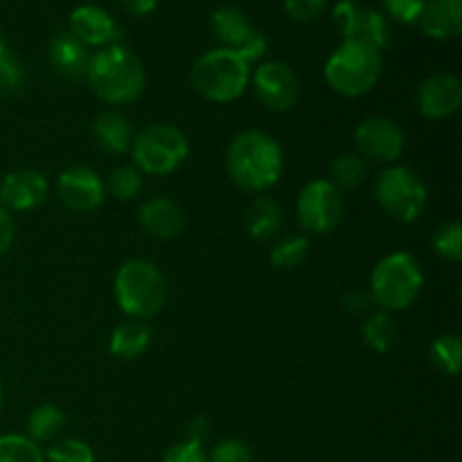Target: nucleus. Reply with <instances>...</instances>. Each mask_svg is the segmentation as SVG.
<instances>
[{
    "mask_svg": "<svg viewBox=\"0 0 462 462\" xmlns=\"http://www.w3.org/2000/svg\"><path fill=\"white\" fill-rule=\"evenodd\" d=\"M226 167L233 183L242 192L264 194L282 176V149L275 143V138H271L264 131H242L230 143Z\"/></svg>",
    "mask_w": 462,
    "mask_h": 462,
    "instance_id": "f257e3e1",
    "label": "nucleus"
},
{
    "mask_svg": "<svg viewBox=\"0 0 462 462\" xmlns=\"http://www.w3.org/2000/svg\"><path fill=\"white\" fill-rule=\"evenodd\" d=\"M86 79L93 93L111 106L131 104L144 90V68L129 48L113 43L90 57Z\"/></svg>",
    "mask_w": 462,
    "mask_h": 462,
    "instance_id": "f03ea898",
    "label": "nucleus"
},
{
    "mask_svg": "<svg viewBox=\"0 0 462 462\" xmlns=\"http://www.w3.org/2000/svg\"><path fill=\"white\" fill-rule=\"evenodd\" d=\"M116 302L131 320H149L165 307L167 278L153 262L129 260L113 280Z\"/></svg>",
    "mask_w": 462,
    "mask_h": 462,
    "instance_id": "7ed1b4c3",
    "label": "nucleus"
},
{
    "mask_svg": "<svg viewBox=\"0 0 462 462\" xmlns=\"http://www.w3.org/2000/svg\"><path fill=\"white\" fill-rule=\"evenodd\" d=\"M382 52L364 41H343L325 63L329 88L343 97H361L382 79Z\"/></svg>",
    "mask_w": 462,
    "mask_h": 462,
    "instance_id": "20e7f679",
    "label": "nucleus"
},
{
    "mask_svg": "<svg viewBox=\"0 0 462 462\" xmlns=\"http://www.w3.org/2000/svg\"><path fill=\"white\" fill-rule=\"evenodd\" d=\"M189 79L197 93L210 102H235L251 81V63L233 50L217 48L192 63Z\"/></svg>",
    "mask_w": 462,
    "mask_h": 462,
    "instance_id": "39448f33",
    "label": "nucleus"
},
{
    "mask_svg": "<svg viewBox=\"0 0 462 462\" xmlns=\"http://www.w3.org/2000/svg\"><path fill=\"white\" fill-rule=\"evenodd\" d=\"M424 287V273L409 253L382 257L370 275V300L382 311H402L413 305Z\"/></svg>",
    "mask_w": 462,
    "mask_h": 462,
    "instance_id": "423d86ee",
    "label": "nucleus"
},
{
    "mask_svg": "<svg viewBox=\"0 0 462 462\" xmlns=\"http://www.w3.org/2000/svg\"><path fill=\"white\" fill-rule=\"evenodd\" d=\"M131 153L140 174L144 171L152 176H167L183 165L189 153V144L179 126L158 122L135 135Z\"/></svg>",
    "mask_w": 462,
    "mask_h": 462,
    "instance_id": "0eeeda50",
    "label": "nucleus"
},
{
    "mask_svg": "<svg viewBox=\"0 0 462 462\" xmlns=\"http://www.w3.org/2000/svg\"><path fill=\"white\" fill-rule=\"evenodd\" d=\"M374 197L391 219L400 224H413L427 208V188L413 170L391 165L377 176Z\"/></svg>",
    "mask_w": 462,
    "mask_h": 462,
    "instance_id": "6e6552de",
    "label": "nucleus"
},
{
    "mask_svg": "<svg viewBox=\"0 0 462 462\" xmlns=\"http://www.w3.org/2000/svg\"><path fill=\"white\" fill-rule=\"evenodd\" d=\"M346 215L341 192L329 180L316 179L302 188L298 197V221L310 235H328L337 228Z\"/></svg>",
    "mask_w": 462,
    "mask_h": 462,
    "instance_id": "1a4fd4ad",
    "label": "nucleus"
},
{
    "mask_svg": "<svg viewBox=\"0 0 462 462\" xmlns=\"http://www.w3.org/2000/svg\"><path fill=\"white\" fill-rule=\"evenodd\" d=\"M212 32H215L221 48L233 50L248 63L264 57L266 50H269L266 36L248 21L242 9L233 7V5H224L212 14Z\"/></svg>",
    "mask_w": 462,
    "mask_h": 462,
    "instance_id": "9d476101",
    "label": "nucleus"
},
{
    "mask_svg": "<svg viewBox=\"0 0 462 462\" xmlns=\"http://www.w3.org/2000/svg\"><path fill=\"white\" fill-rule=\"evenodd\" d=\"M355 143L359 156L374 162L400 161L406 147V135L402 126L391 117H365L355 131Z\"/></svg>",
    "mask_w": 462,
    "mask_h": 462,
    "instance_id": "9b49d317",
    "label": "nucleus"
},
{
    "mask_svg": "<svg viewBox=\"0 0 462 462\" xmlns=\"http://www.w3.org/2000/svg\"><path fill=\"white\" fill-rule=\"evenodd\" d=\"M334 23L346 41H364L379 52L391 45V25L383 14L361 7L355 0H341L334 7Z\"/></svg>",
    "mask_w": 462,
    "mask_h": 462,
    "instance_id": "f8f14e48",
    "label": "nucleus"
},
{
    "mask_svg": "<svg viewBox=\"0 0 462 462\" xmlns=\"http://www.w3.org/2000/svg\"><path fill=\"white\" fill-rule=\"evenodd\" d=\"M253 88L257 99L269 111L287 113L300 99V81L298 75L282 61H264L253 75Z\"/></svg>",
    "mask_w": 462,
    "mask_h": 462,
    "instance_id": "ddd939ff",
    "label": "nucleus"
},
{
    "mask_svg": "<svg viewBox=\"0 0 462 462\" xmlns=\"http://www.w3.org/2000/svg\"><path fill=\"white\" fill-rule=\"evenodd\" d=\"M57 192L63 206L79 215H88L102 208L106 185L90 167H70L57 180Z\"/></svg>",
    "mask_w": 462,
    "mask_h": 462,
    "instance_id": "4468645a",
    "label": "nucleus"
},
{
    "mask_svg": "<svg viewBox=\"0 0 462 462\" xmlns=\"http://www.w3.org/2000/svg\"><path fill=\"white\" fill-rule=\"evenodd\" d=\"M462 106V81L451 72H436L420 84L418 108L429 120H445Z\"/></svg>",
    "mask_w": 462,
    "mask_h": 462,
    "instance_id": "2eb2a0df",
    "label": "nucleus"
},
{
    "mask_svg": "<svg viewBox=\"0 0 462 462\" xmlns=\"http://www.w3.org/2000/svg\"><path fill=\"white\" fill-rule=\"evenodd\" d=\"M48 179L36 170H14L0 183V206L7 212H27L48 199Z\"/></svg>",
    "mask_w": 462,
    "mask_h": 462,
    "instance_id": "dca6fc26",
    "label": "nucleus"
},
{
    "mask_svg": "<svg viewBox=\"0 0 462 462\" xmlns=\"http://www.w3.org/2000/svg\"><path fill=\"white\" fill-rule=\"evenodd\" d=\"M70 34L86 48H106L122 39V30L116 18L97 5H81L70 14Z\"/></svg>",
    "mask_w": 462,
    "mask_h": 462,
    "instance_id": "f3484780",
    "label": "nucleus"
},
{
    "mask_svg": "<svg viewBox=\"0 0 462 462\" xmlns=\"http://www.w3.org/2000/svg\"><path fill=\"white\" fill-rule=\"evenodd\" d=\"M140 226L156 239H174L183 233L185 215L176 201L167 197H153L138 210Z\"/></svg>",
    "mask_w": 462,
    "mask_h": 462,
    "instance_id": "a211bd4d",
    "label": "nucleus"
},
{
    "mask_svg": "<svg viewBox=\"0 0 462 462\" xmlns=\"http://www.w3.org/2000/svg\"><path fill=\"white\" fill-rule=\"evenodd\" d=\"M418 25L429 39H456L462 34V0H427Z\"/></svg>",
    "mask_w": 462,
    "mask_h": 462,
    "instance_id": "6ab92c4d",
    "label": "nucleus"
},
{
    "mask_svg": "<svg viewBox=\"0 0 462 462\" xmlns=\"http://www.w3.org/2000/svg\"><path fill=\"white\" fill-rule=\"evenodd\" d=\"M50 59L57 72L66 79H79L86 77V68H88L90 54L88 48L81 43L79 39L68 32V34H57L50 43Z\"/></svg>",
    "mask_w": 462,
    "mask_h": 462,
    "instance_id": "aec40b11",
    "label": "nucleus"
},
{
    "mask_svg": "<svg viewBox=\"0 0 462 462\" xmlns=\"http://www.w3.org/2000/svg\"><path fill=\"white\" fill-rule=\"evenodd\" d=\"M93 135L102 149L108 153H126L134 144V126L129 117H125L117 111H102L93 122Z\"/></svg>",
    "mask_w": 462,
    "mask_h": 462,
    "instance_id": "412c9836",
    "label": "nucleus"
},
{
    "mask_svg": "<svg viewBox=\"0 0 462 462\" xmlns=\"http://www.w3.org/2000/svg\"><path fill=\"white\" fill-rule=\"evenodd\" d=\"M282 208L271 197H255L244 212L248 235L257 242H269V239L278 237V233L282 230Z\"/></svg>",
    "mask_w": 462,
    "mask_h": 462,
    "instance_id": "4be33fe9",
    "label": "nucleus"
},
{
    "mask_svg": "<svg viewBox=\"0 0 462 462\" xmlns=\"http://www.w3.org/2000/svg\"><path fill=\"white\" fill-rule=\"evenodd\" d=\"M152 346V328L144 320H125L111 334V355L122 361H135Z\"/></svg>",
    "mask_w": 462,
    "mask_h": 462,
    "instance_id": "5701e85b",
    "label": "nucleus"
},
{
    "mask_svg": "<svg viewBox=\"0 0 462 462\" xmlns=\"http://www.w3.org/2000/svg\"><path fill=\"white\" fill-rule=\"evenodd\" d=\"M368 179V161L359 153H341L329 165V183L341 189H356Z\"/></svg>",
    "mask_w": 462,
    "mask_h": 462,
    "instance_id": "b1692460",
    "label": "nucleus"
},
{
    "mask_svg": "<svg viewBox=\"0 0 462 462\" xmlns=\"http://www.w3.org/2000/svg\"><path fill=\"white\" fill-rule=\"evenodd\" d=\"M66 427V413L57 404H41L27 418V438L39 442L54 440Z\"/></svg>",
    "mask_w": 462,
    "mask_h": 462,
    "instance_id": "393cba45",
    "label": "nucleus"
},
{
    "mask_svg": "<svg viewBox=\"0 0 462 462\" xmlns=\"http://www.w3.org/2000/svg\"><path fill=\"white\" fill-rule=\"evenodd\" d=\"M361 334H364L365 346L373 347L374 352H388L393 350V346H395L397 338H400V325L393 319V314H388V311H377V314L365 319Z\"/></svg>",
    "mask_w": 462,
    "mask_h": 462,
    "instance_id": "a878e982",
    "label": "nucleus"
},
{
    "mask_svg": "<svg viewBox=\"0 0 462 462\" xmlns=\"http://www.w3.org/2000/svg\"><path fill=\"white\" fill-rule=\"evenodd\" d=\"M431 364L445 374H458L462 368V343L458 334H440L429 347Z\"/></svg>",
    "mask_w": 462,
    "mask_h": 462,
    "instance_id": "bb28decb",
    "label": "nucleus"
},
{
    "mask_svg": "<svg viewBox=\"0 0 462 462\" xmlns=\"http://www.w3.org/2000/svg\"><path fill=\"white\" fill-rule=\"evenodd\" d=\"M310 255V239L305 235H287L271 248V266L273 269H296Z\"/></svg>",
    "mask_w": 462,
    "mask_h": 462,
    "instance_id": "cd10ccee",
    "label": "nucleus"
},
{
    "mask_svg": "<svg viewBox=\"0 0 462 462\" xmlns=\"http://www.w3.org/2000/svg\"><path fill=\"white\" fill-rule=\"evenodd\" d=\"M0 462H45V454L27 436H0Z\"/></svg>",
    "mask_w": 462,
    "mask_h": 462,
    "instance_id": "c85d7f7f",
    "label": "nucleus"
},
{
    "mask_svg": "<svg viewBox=\"0 0 462 462\" xmlns=\"http://www.w3.org/2000/svg\"><path fill=\"white\" fill-rule=\"evenodd\" d=\"M433 251L440 260L456 262L462 260V226L458 221H449V224L440 226L433 235Z\"/></svg>",
    "mask_w": 462,
    "mask_h": 462,
    "instance_id": "c756f323",
    "label": "nucleus"
},
{
    "mask_svg": "<svg viewBox=\"0 0 462 462\" xmlns=\"http://www.w3.org/2000/svg\"><path fill=\"white\" fill-rule=\"evenodd\" d=\"M143 189V174L135 167L122 165L111 171L108 176V192L117 199V201H131Z\"/></svg>",
    "mask_w": 462,
    "mask_h": 462,
    "instance_id": "7c9ffc66",
    "label": "nucleus"
},
{
    "mask_svg": "<svg viewBox=\"0 0 462 462\" xmlns=\"http://www.w3.org/2000/svg\"><path fill=\"white\" fill-rule=\"evenodd\" d=\"M45 454V462H95V454L84 440L66 438L50 447Z\"/></svg>",
    "mask_w": 462,
    "mask_h": 462,
    "instance_id": "2f4dec72",
    "label": "nucleus"
},
{
    "mask_svg": "<svg viewBox=\"0 0 462 462\" xmlns=\"http://www.w3.org/2000/svg\"><path fill=\"white\" fill-rule=\"evenodd\" d=\"M208 462H253V451L246 442L228 438V440L215 445L212 454L208 456Z\"/></svg>",
    "mask_w": 462,
    "mask_h": 462,
    "instance_id": "473e14b6",
    "label": "nucleus"
},
{
    "mask_svg": "<svg viewBox=\"0 0 462 462\" xmlns=\"http://www.w3.org/2000/svg\"><path fill=\"white\" fill-rule=\"evenodd\" d=\"M162 462H208V454L201 442L185 438L165 451Z\"/></svg>",
    "mask_w": 462,
    "mask_h": 462,
    "instance_id": "72a5a7b5",
    "label": "nucleus"
},
{
    "mask_svg": "<svg viewBox=\"0 0 462 462\" xmlns=\"http://www.w3.org/2000/svg\"><path fill=\"white\" fill-rule=\"evenodd\" d=\"M427 0H383L388 16L400 23H418Z\"/></svg>",
    "mask_w": 462,
    "mask_h": 462,
    "instance_id": "f704fd0d",
    "label": "nucleus"
},
{
    "mask_svg": "<svg viewBox=\"0 0 462 462\" xmlns=\"http://www.w3.org/2000/svg\"><path fill=\"white\" fill-rule=\"evenodd\" d=\"M325 5L328 0H284V9L293 21H314Z\"/></svg>",
    "mask_w": 462,
    "mask_h": 462,
    "instance_id": "c9c22d12",
    "label": "nucleus"
},
{
    "mask_svg": "<svg viewBox=\"0 0 462 462\" xmlns=\"http://www.w3.org/2000/svg\"><path fill=\"white\" fill-rule=\"evenodd\" d=\"M14 237H16V226H14L12 215L0 206V257L12 248Z\"/></svg>",
    "mask_w": 462,
    "mask_h": 462,
    "instance_id": "e433bc0d",
    "label": "nucleus"
},
{
    "mask_svg": "<svg viewBox=\"0 0 462 462\" xmlns=\"http://www.w3.org/2000/svg\"><path fill=\"white\" fill-rule=\"evenodd\" d=\"M370 293L361 291V289H350V291L343 296V307H346L347 314H361V311L368 310L370 305Z\"/></svg>",
    "mask_w": 462,
    "mask_h": 462,
    "instance_id": "4c0bfd02",
    "label": "nucleus"
},
{
    "mask_svg": "<svg viewBox=\"0 0 462 462\" xmlns=\"http://www.w3.org/2000/svg\"><path fill=\"white\" fill-rule=\"evenodd\" d=\"M122 5H125L126 9H129L131 14H138V16H144V14L153 12L158 5V0H122Z\"/></svg>",
    "mask_w": 462,
    "mask_h": 462,
    "instance_id": "58836bf2",
    "label": "nucleus"
},
{
    "mask_svg": "<svg viewBox=\"0 0 462 462\" xmlns=\"http://www.w3.org/2000/svg\"><path fill=\"white\" fill-rule=\"evenodd\" d=\"M206 436H208V422L203 418L194 420L192 424H189V431H188V438L189 440H197V442H206Z\"/></svg>",
    "mask_w": 462,
    "mask_h": 462,
    "instance_id": "ea45409f",
    "label": "nucleus"
},
{
    "mask_svg": "<svg viewBox=\"0 0 462 462\" xmlns=\"http://www.w3.org/2000/svg\"><path fill=\"white\" fill-rule=\"evenodd\" d=\"M9 52H12V50H9V45H7V39H5V34H3V32H0V59H5V57H7Z\"/></svg>",
    "mask_w": 462,
    "mask_h": 462,
    "instance_id": "a19ab883",
    "label": "nucleus"
},
{
    "mask_svg": "<svg viewBox=\"0 0 462 462\" xmlns=\"http://www.w3.org/2000/svg\"><path fill=\"white\" fill-rule=\"evenodd\" d=\"M3 404H5V391H3V383H0V411H3Z\"/></svg>",
    "mask_w": 462,
    "mask_h": 462,
    "instance_id": "79ce46f5",
    "label": "nucleus"
}]
</instances>
